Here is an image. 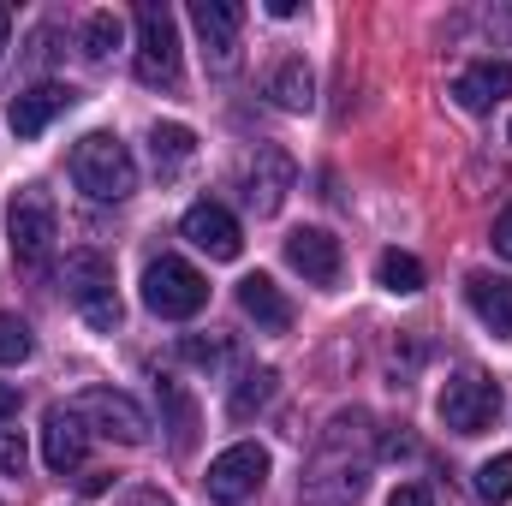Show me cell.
Wrapping results in <instances>:
<instances>
[{"mask_svg":"<svg viewBox=\"0 0 512 506\" xmlns=\"http://www.w3.org/2000/svg\"><path fill=\"white\" fill-rule=\"evenodd\" d=\"M352 441H370L364 411H340L322 435L316 465L304 471V506H352L370 489V459H352Z\"/></svg>","mask_w":512,"mask_h":506,"instance_id":"1","label":"cell"},{"mask_svg":"<svg viewBox=\"0 0 512 506\" xmlns=\"http://www.w3.org/2000/svg\"><path fill=\"white\" fill-rule=\"evenodd\" d=\"M72 185L96 203H126L137 191V161L114 131H90L78 149H72Z\"/></svg>","mask_w":512,"mask_h":506,"instance_id":"2","label":"cell"},{"mask_svg":"<svg viewBox=\"0 0 512 506\" xmlns=\"http://www.w3.org/2000/svg\"><path fill=\"white\" fill-rule=\"evenodd\" d=\"M66 292L78 304V316L96 328V334H114L120 328V292H114V262L102 251H72L66 256Z\"/></svg>","mask_w":512,"mask_h":506,"instance_id":"3","label":"cell"},{"mask_svg":"<svg viewBox=\"0 0 512 506\" xmlns=\"http://www.w3.org/2000/svg\"><path fill=\"white\" fill-rule=\"evenodd\" d=\"M6 233H12V256L18 268H42L54 256V239H60V209L42 185H24L6 209Z\"/></svg>","mask_w":512,"mask_h":506,"instance_id":"4","label":"cell"},{"mask_svg":"<svg viewBox=\"0 0 512 506\" xmlns=\"http://www.w3.org/2000/svg\"><path fill=\"white\" fill-rule=\"evenodd\" d=\"M143 304L155 316H167V322H185V316H197L209 304V280L185 256H155L143 268Z\"/></svg>","mask_w":512,"mask_h":506,"instance_id":"5","label":"cell"},{"mask_svg":"<svg viewBox=\"0 0 512 506\" xmlns=\"http://www.w3.org/2000/svg\"><path fill=\"white\" fill-rule=\"evenodd\" d=\"M435 411H441V423H447L453 435H483V429H495V417H501V387L483 376V370H459V376H447Z\"/></svg>","mask_w":512,"mask_h":506,"instance_id":"6","label":"cell"},{"mask_svg":"<svg viewBox=\"0 0 512 506\" xmlns=\"http://www.w3.org/2000/svg\"><path fill=\"white\" fill-rule=\"evenodd\" d=\"M137 78L143 84H179V24L161 0L137 6Z\"/></svg>","mask_w":512,"mask_h":506,"instance_id":"7","label":"cell"},{"mask_svg":"<svg viewBox=\"0 0 512 506\" xmlns=\"http://www.w3.org/2000/svg\"><path fill=\"white\" fill-rule=\"evenodd\" d=\"M72 411L84 417V429H96V435H108V441H120V447L149 441V417L137 411V399H131V393H114V387H84V393L72 399Z\"/></svg>","mask_w":512,"mask_h":506,"instance_id":"8","label":"cell"},{"mask_svg":"<svg viewBox=\"0 0 512 506\" xmlns=\"http://www.w3.org/2000/svg\"><path fill=\"white\" fill-rule=\"evenodd\" d=\"M191 24L203 36V60L215 78L239 72V30H245V6L239 0H191Z\"/></svg>","mask_w":512,"mask_h":506,"instance_id":"9","label":"cell"},{"mask_svg":"<svg viewBox=\"0 0 512 506\" xmlns=\"http://www.w3.org/2000/svg\"><path fill=\"white\" fill-rule=\"evenodd\" d=\"M262 477H268V453H262L256 441H239V447H227V453L209 465V495L221 506H239L262 489Z\"/></svg>","mask_w":512,"mask_h":506,"instance_id":"10","label":"cell"},{"mask_svg":"<svg viewBox=\"0 0 512 506\" xmlns=\"http://www.w3.org/2000/svg\"><path fill=\"white\" fill-rule=\"evenodd\" d=\"M292 185H298L292 155H286L280 143H262V149L251 155V167H245V203H251L256 215H274V209L286 203Z\"/></svg>","mask_w":512,"mask_h":506,"instance_id":"11","label":"cell"},{"mask_svg":"<svg viewBox=\"0 0 512 506\" xmlns=\"http://www.w3.org/2000/svg\"><path fill=\"white\" fill-rule=\"evenodd\" d=\"M179 233H185L197 251H209L215 262H233V256L245 251V233H239V221H233L221 203H191L185 221H179Z\"/></svg>","mask_w":512,"mask_h":506,"instance_id":"12","label":"cell"},{"mask_svg":"<svg viewBox=\"0 0 512 506\" xmlns=\"http://www.w3.org/2000/svg\"><path fill=\"white\" fill-rule=\"evenodd\" d=\"M84 447H90L84 417H78L72 405H48V417H42V465L66 477V471L84 465Z\"/></svg>","mask_w":512,"mask_h":506,"instance_id":"13","label":"cell"},{"mask_svg":"<svg viewBox=\"0 0 512 506\" xmlns=\"http://www.w3.org/2000/svg\"><path fill=\"white\" fill-rule=\"evenodd\" d=\"M286 262H292L310 286H334V280H340V268H346L340 239H334V233H322V227H298V233L286 239Z\"/></svg>","mask_w":512,"mask_h":506,"instance_id":"14","label":"cell"},{"mask_svg":"<svg viewBox=\"0 0 512 506\" xmlns=\"http://www.w3.org/2000/svg\"><path fill=\"white\" fill-rule=\"evenodd\" d=\"M512 96V66L507 60H477V66H465L459 78H453V102L465 108V114H489V108H501Z\"/></svg>","mask_w":512,"mask_h":506,"instance_id":"15","label":"cell"},{"mask_svg":"<svg viewBox=\"0 0 512 506\" xmlns=\"http://www.w3.org/2000/svg\"><path fill=\"white\" fill-rule=\"evenodd\" d=\"M66 108H72V90H66V84H36V90L12 96V131H18V137H42Z\"/></svg>","mask_w":512,"mask_h":506,"instance_id":"16","label":"cell"},{"mask_svg":"<svg viewBox=\"0 0 512 506\" xmlns=\"http://www.w3.org/2000/svg\"><path fill=\"white\" fill-rule=\"evenodd\" d=\"M239 310L251 316L262 334H286V328H292V304H286V292H280L268 274H245V280H239Z\"/></svg>","mask_w":512,"mask_h":506,"instance_id":"17","label":"cell"},{"mask_svg":"<svg viewBox=\"0 0 512 506\" xmlns=\"http://www.w3.org/2000/svg\"><path fill=\"white\" fill-rule=\"evenodd\" d=\"M465 298H471V310H477L483 328H495L501 340H512V280H501V274H471L465 280Z\"/></svg>","mask_w":512,"mask_h":506,"instance_id":"18","label":"cell"},{"mask_svg":"<svg viewBox=\"0 0 512 506\" xmlns=\"http://www.w3.org/2000/svg\"><path fill=\"white\" fill-rule=\"evenodd\" d=\"M268 96L286 108V114H310L316 108V78H310V66L292 54V60H280L274 66V78H268Z\"/></svg>","mask_w":512,"mask_h":506,"instance_id":"19","label":"cell"},{"mask_svg":"<svg viewBox=\"0 0 512 506\" xmlns=\"http://www.w3.org/2000/svg\"><path fill=\"white\" fill-rule=\"evenodd\" d=\"M149 155H155L161 173H179L197 155V137H191V126H155L149 131Z\"/></svg>","mask_w":512,"mask_h":506,"instance_id":"20","label":"cell"},{"mask_svg":"<svg viewBox=\"0 0 512 506\" xmlns=\"http://www.w3.org/2000/svg\"><path fill=\"white\" fill-rule=\"evenodd\" d=\"M376 280H382L387 292L411 298V292H423V262H417L411 251H382L376 256Z\"/></svg>","mask_w":512,"mask_h":506,"instance_id":"21","label":"cell"},{"mask_svg":"<svg viewBox=\"0 0 512 506\" xmlns=\"http://www.w3.org/2000/svg\"><path fill=\"white\" fill-rule=\"evenodd\" d=\"M477 495L489 506H507L512 501V453H495L477 465Z\"/></svg>","mask_w":512,"mask_h":506,"instance_id":"22","label":"cell"},{"mask_svg":"<svg viewBox=\"0 0 512 506\" xmlns=\"http://www.w3.org/2000/svg\"><path fill=\"white\" fill-rule=\"evenodd\" d=\"M274 370H251V376L239 381V387H233V405H227V411H233V417H239V423H245V417H251V411H262V405H268V399H274Z\"/></svg>","mask_w":512,"mask_h":506,"instance_id":"23","label":"cell"},{"mask_svg":"<svg viewBox=\"0 0 512 506\" xmlns=\"http://www.w3.org/2000/svg\"><path fill=\"white\" fill-rule=\"evenodd\" d=\"M120 48V18L114 12H90L84 18V60H108Z\"/></svg>","mask_w":512,"mask_h":506,"instance_id":"24","label":"cell"},{"mask_svg":"<svg viewBox=\"0 0 512 506\" xmlns=\"http://www.w3.org/2000/svg\"><path fill=\"white\" fill-rule=\"evenodd\" d=\"M155 393H161V405H167V411H173V441H179V447H191V429H197V411H191V399H185V393H179V381H155Z\"/></svg>","mask_w":512,"mask_h":506,"instance_id":"25","label":"cell"},{"mask_svg":"<svg viewBox=\"0 0 512 506\" xmlns=\"http://www.w3.org/2000/svg\"><path fill=\"white\" fill-rule=\"evenodd\" d=\"M30 352H36L30 328H24L18 316H6V310H0V364H24Z\"/></svg>","mask_w":512,"mask_h":506,"instance_id":"26","label":"cell"},{"mask_svg":"<svg viewBox=\"0 0 512 506\" xmlns=\"http://www.w3.org/2000/svg\"><path fill=\"white\" fill-rule=\"evenodd\" d=\"M179 352H185L191 364H203V370H209V364H221V358H227V334H209V340H203V334H185V340H179Z\"/></svg>","mask_w":512,"mask_h":506,"instance_id":"27","label":"cell"},{"mask_svg":"<svg viewBox=\"0 0 512 506\" xmlns=\"http://www.w3.org/2000/svg\"><path fill=\"white\" fill-rule=\"evenodd\" d=\"M30 465V447L18 441V429H0V477H24Z\"/></svg>","mask_w":512,"mask_h":506,"instance_id":"28","label":"cell"},{"mask_svg":"<svg viewBox=\"0 0 512 506\" xmlns=\"http://www.w3.org/2000/svg\"><path fill=\"white\" fill-rule=\"evenodd\" d=\"M387 506H435V495H429L423 483H399V489H393V501H387Z\"/></svg>","mask_w":512,"mask_h":506,"instance_id":"29","label":"cell"},{"mask_svg":"<svg viewBox=\"0 0 512 506\" xmlns=\"http://www.w3.org/2000/svg\"><path fill=\"white\" fill-rule=\"evenodd\" d=\"M405 453H417L405 429H399V435H382V459H405Z\"/></svg>","mask_w":512,"mask_h":506,"instance_id":"30","label":"cell"},{"mask_svg":"<svg viewBox=\"0 0 512 506\" xmlns=\"http://www.w3.org/2000/svg\"><path fill=\"white\" fill-rule=\"evenodd\" d=\"M495 251L512 262V209H501V221H495Z\"/></svg>","mask_w":512,"mask_h":506,"instance_id":"31","label":"cell"},{"mask_svg":"<svg viewBox=\"0 0 512 506\" xmlns=\"http://www.w3.org/2000/svg\"><path fill=\"white\" fill-rule=\"evenodd\" d=\"M18 405H24V393L12 381H0V417H18Z\"/></svg>","mask_w":512,"mask_h":506,"instance_id":"32","label":"cell"},{"mask_svg":"<svg viewBox=\"0 0 512 506\" xmlns=\"http://www.w3.org/2000/svg\"><path fill=\"white\" fill-rule=\"evenodd\" d=\"M120 506H173V501H167V495H155V489H137V495L120 501Z\"/></svg>","mask_w":512,"mask_h":506,"instance_id":"33","label":"cell"},{"mask_svg":"<svg viewBox=\"0 0 512 506\" xmlns=\"http://www.w3.org/2000/svg\"><path fill=\"white\" fill-rule=\"evenodd\" d=\"M6 42H12V6H0V54H6Z\"/></svg>","mask_w":512,"mask_h":506,"instance_id":"34","label":"cell"}]
</instances>
